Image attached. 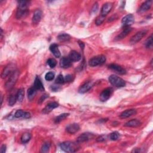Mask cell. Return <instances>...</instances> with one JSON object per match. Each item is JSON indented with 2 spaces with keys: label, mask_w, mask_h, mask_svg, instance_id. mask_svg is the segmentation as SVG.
Here are the masks:
<instances>
[{
  "label": "cell",
  "mask_w": 153,
  "mask_h": 153,
  "mask_svg": "<svg viewBox=\"0 0 153 153\" xmlns=\"http://www.w3.org/2000/svg\"><path fill=\"white\" fill-rule=\"evenodd\" d=\"M69 115H70V114H68V113H64V114L59 115V116L56 117V118L55 119V123H56V124L57 123H59L60 122H61L62 120L65 119L69 116Z\"/></svg>",
  "instance_id": "cell-30"
},
{
  "label": "cell",
  "mask_w": 153,
  "mask_h": 153,
  "mask_svg": "<svg viewBox=\"0 0 153 153\" xmlns=\"http://www.w3.org/2000/svg\"><path fill=\"white\" fill-rule=\"evenodd\" d=\"M79 130H80V126L76 123L70 124L68 125L66 127V132L70 134H74L77 132Z\"/></svg>",
  "instance_id": "cell-12"
},
{
  "label": "cell",
  "mask_w": 153,
  "mask_h": 153,
  "mask_svg": "<svg viewBox=\"0 0 153 153\" xmlns=\"http://www.w3.org/2000/svg\"><path fill=\"white\" fill-rule=\"evenodd\" d=\"M152 3V1H151V0H150V1H147L145 3H144L140 7V8L139 9L138 13L141 14V13L147 12L151 8Z\"/></svg>",
  "instance_id": "cell-17"
},
{
  "label": "cell",
  "mask_w": 153,
  "mask_h": 153,
  "mask_svg": "<svg viewBox=\"0 0 153 153\" xmlns=\"http://www.w3.org/2000/svg\"><path fill=\"white\" fill-rule=\"evenodd\" d=\"M30 1H18V8L16 12V18L19 19L25 17L28 14L29 10L28 7Z\"/></svg>",
  "instance_id": "cell-1"
},
{
  "label": "cell",
  "mask_w": 153,
  "mask_h": 153,
  "mask_svg": "<svg viewBox=\"0 0 153 153\" xmlns=\"http://www.w3.org/2000/svg\"><path fill=\"white\" fill-rule=\"evenodd\" d=\"M30 138H31V135L29 133H25L22 135L20 139L22 143L26 144L30 141Z\"/></svg>",
  "instance_id": "cell-28"
},
{
  "label": "cell",
  "mask_w": 153,
  "mask_h": 153,
  "mask_svg": "<svg viewBox=\"0 0 153 153\" xmlns=\"http://www.w3.org/2000/svg\"><path fill=\"white\" fill-rule=\"evenodd\" d=\"M79 44L80 45V47H81V49H83L84 48H85V43H84L83 42L81 41H79Z\"/></svg>",
  "instance_id": "cell-45"
},
{
  "label": "cell",
  "mask_w": 153,
  "mask_h": 153,
  "mask_svg": "<svg viewBox=\"0 0 153 153\" xmlns=\"http://www.w3.org/2000/svg\"><path fill=\"white\" fill-rule=\"evenodd\" d=\"M72 81V76L71 75H68L65 76V81L66 82H71Z\"/></svg>",
  "instance_id": "cell-39"
},
{
  "label": "cell",
  "mask_w": 153,
  "mask_h": 153,
  "mask_svg": "<svg viewBox=\"0 0 153 153\" xmlns=\"http://www.w3.org/2000/svg\"><path fill=\"white\" fill-rule=\"evenodd\" d=\"M42 18V12L40 9H37L34 13L32 17V24L37 25L39 23Z\"/></svg>",
  "instance_id": "cell-13"
},
{
  "label": "cell",
  "mask_w": 153,
  "mask_h": 153,
  "mask_svg": "<svg viewBox=\"0 0 153 153\" xmlns=\"http://www.w3.org/2000/svg\"><path fill=\"white\" fill-rule=\"evenodd\" d=\"M19 75V73L18 71H15L11 75H10L9 80H7L5 85V87L6 89L7 90L11 89L14 86L15 83H16V81L18 80Z\"/></svg>",
  "instance_id": "cell-4"
},
{
  "label": "cell",
  "mask_w": 153,
  "mask_h": 153,
  "mask_svg": "<svg viewBox=\"0 0 153 153\" xmlns=\"http://www.w3.org/2000/svg\"><path fill=\"white\" fill-rule=\"evenodd\" d=\"M110 139L112 140V141H116L118 139L119 137V134L118 132H114L112 133H111L110 134Z\"/></svg>",
  "instance_id": "cell-38"
},
{
  "label": "cell",
  "mask_w": 153,
  "mask_h": 153,
  "mask_svg": "<svg viewBox=\"0 0 153 153\" xmlns=\"http://www.w3.org/2000/svg\"><path fill=\"white\" fill-rule=\"evenodd\" d=\"M47 65L51 68H55L56 65V61L54 59H49L47 60Z\"/></svg>",
  "instance_id": "cell-37"
},
{
  "label": "cell",
  "mask_w": 153,
  "mask_h": 153,
  "mask_svg": "<svg viewBox=\"0 0 153 153\" xmlns=\"http://www.w3.org/2000/svg\"><path fill=\"white\" fill-rule=\"evenodd\" d=\"M34 87L38 90H40V91H44V88L43 86V83L41 81V80L38 77H36L35 80V82H34Z\"/></svg>",
  "instance_id": "cell-25"
},
{
  "label": "cell",
  "mask_w": 153,
  "mask_h": 153,
  "mask_svg": "<svg viewBox=\"0 0 153 153\" xmlns=\"http://www.w3.org/2000/svg\"><path fill=\"white\" fill-rule=\"evenodd\" d=\"M24 95H25V91L24 89H20L18 90V93L16 94L17 96V99L18 101L20 102H22L23 99L24 98Z\"/></svg>",
  "instance_id": "cell-29"
},
{
  "label": "cell",
  "mask_w": 153,
  "mask_h": 153,
  "mask_svg": "<svg viewBox=\"0 0 153 153\" xmlns=\"http://www.w3.org/2000/svg\"><path fill=\"white\" fill-rule=\"evenodd\" d=\"M15 118H29L30 117V114L28 112H26L22 110H18L14 114Z\"/></svg>",
  "instance_id": "cell-18"
},
{
  "label": "cell",
  "mask_w": 153,
  "mask_h": 153,
  "mask_svg": "<svg viewBox=\"0 0 153 153\" xmlns=\"http://www.w3.org/2000/svg\"><path fill=\"white\" fill-rule=\"evenodd\" d=\"M65 83V78L62 75H59L56 80V83L59 84V85H62V84Z\"/></svg>",
  "instance_id": "cell-36"
},
{
  "label": "cell",
  "mask_w": 153,
  "mask_h": 153,
  "mask_svg": "<svg viewBox=\"0 0 153 153\" xmlns=\"http://www.w3.org/2000/svg\"><path fill=\"white\" fill-rule=\"evenodd\" d=\"M68 58L70 59L72 62H78L81 59V56L79 53L73 50L70 52Z\"/></svg>",
  "instance_id": "cell-20"
},
{
  "label": "cell",
  "mask_w": 153,
  "mask_h": 153,
  "mask_svg": "<svg viewBox=\"0 0 153 153\" xmlns=\"http://www.w3.org/2000/svg\"><path fill=\"white\" fill-rule=\"evenodd\" d=\"M16 101H18L16 95H12L9 99V105L11 106H13L16 104Z\"/></svg>",
  "instance_id": "cell-31"
},
{
  "label": "cell",
  "mask_w": 153,
  "mask_h": 153,
  "mask_svg": "<svg viewBox=\"0 0 153 153\" xmlns=\"http://www.w3.org/2000/svg\"><path fill=\"white\" fill-rule=\"evenodd\" d=\"M141 121L137 119H133L127 121L126 123H125V126L126 127H136L141 126Z\"/></svg>",
  "instance_id": "cell-24"
},
{
  "label": "cell",
  "mask_w": 153,
  "mask_h": 153,
  "mask_svg": "<svg viewBox=\"0 0 153 153\" xmlns=\"http://www.w3.org/2000/svg\"><path fill=\"white\" fill-rule=\"evenodd\" d=\"M93 86V83L91 82H87V83H84L83 85H82L79 89V92L80 93H85L86 92H87V91L92 87Z\"/></svg>",
  "instance_id": "cell-14"
},
{
  "label": "cell",
  "mask_w": 153,
  "mask_h": 153,
  "mask_svg": "<svg viewBox=\"0 0 153 153\" xmlns=\"http://www.w3.org/2000/svg\"><path fill=\"white\" fill-rule=\"evenodd\" d=\"M60 148L61 150L66 152H74L79 150L77 145L70 141L61 143L60 144Z\"/></svg>",
  "instance_id": "cell-2"
},
{
  "label": "cell",
  "mask_w": 153,
  "mask_h": 153,
  "mask_svg": "<svg viewBox=\"0 0 153 153\" xmlns=\"http://www.w3.org/2000/svg\"><path fill=\"white\" fill-rule=\"evenodd\" d=\"M112 8V4L111 3H106L102 7L101 15L103 16H106L108 14Z\"/></svg>",
  "instance_id": "cell-16"
},
{
  "label": "cell",
  "mask_w": 153,
  "mask_h": 153,
  "mask_svg": "<svg viewBox=\"0 0 153 153\" xmlns=\"http://www.w3.org/2000/svg\"><path fill=\"white\" fill-rule=\"evenodd\" d=\"M109 81L112 86L116 87H123L126 86L125 81L116 75H110Z\"/></svg>",
  "instance_id": "cell-3"
},
{
  "label": "cell",
  "mask_w": 153,
  "mask_h": 153,
  "mask_svg": "<svg viewBox=\"0 0 153 153\" xmlns=\"http://www.w3.org/2000/svg\"><path fill=\"white\" fill-rule=\"evenodd\" d=\"M72 64V61L68 57H62L60 60V66L63 68H68L70 67Z\"/></svg>",
  "instance_id": "cell-11"
},
{
  "label": "cell",
  "mask_w": 153,
  "mask_h": 153,
  "mask_svg": "<svg viewBox=\"0 0 153 153\" xmlns=\"http://www.w3.org/2000/svg\"><path fill=\"white\" fill-rule=\"evenodd\" d=\"M51 89L52 91H57L60 89L59 86H51Z\"/></svg>",
  "instance_id": "cell-42"
},
{
  "label": "cell",
  "mask_w": 153,
  "mask_h": 153,
  "mask_svg": "<svg viewBox=\"0 0 153 153\" xmlns=\"http://www.w3.org/2000/svg\"><path fill=\"white\" fill-rule=\"evenodd\" d=\"M132 28L130 27H125V28L122 31L117 37H116V40H120L123 39L125 37H126L130 32L132 31Z\"/></svg>",
  "instance_id": "cell-22"
},
{
  "label": "cell",
  "mask_w": 153,
  "mask_h": 153,
  "mask_svg": "<svg viewBox=\"0 0 153 153\" xmlns=\"http://www.w3.org/2000/svg\"><path fill=\"white\" fill-rule=\"evenodd\" d=\"M1 153H5L6 151V145H2V147H1V150H0Z\"/></svg>",
  "instance_id": "cell-44"
},
{
  "label": "cell",
  "mask_w": 153,
  "mask_h": 153,
  "mask_svg": "<svg viewBox=\"0 0 153 153\" xmlns=\"http://www.w3.org/2000/svg\"><path fill=\"white\" fill-rule=\"evenodd\" d=\"M106 61V58L104 55H99L95 56L90 59L89 64L90 66H96L98 65H101L104 64Z\"/></svg>",
  "instance_id": "cell-5"
},
{
  "label": "cell",
  "mask_w": 153,
  "mask_h": 153,
  "mask_svg": "<svg viewBox=\"0 0 153 153\" xmlns=\"http://www.w3.org/2000/svg\"><path fill=\"white\" fill-rule=\"evenodd\" d=\"M146 34H147L146 30H141L139 32H137L135 35H134L131 38L130 42H131V43L132 44L137 43V42H139L145 35H146Z\"/></svg>",
  "instance_id": "cell-7"
},
{
  "label": "cell",
  "mask_w": 153,
  "mask_h": 153,
  "mask_svg": "<svg viewBox=\"0 0 153 153\" xmlns=\"http://www.w3.org/2000/svg\"><path fill=\"white\" fill-rule=\"evenodd\" d=\"M112 89L111 88H107L104 90L100 95V100L102 102H105L108 100L112 93Z\"/></svg>",
  "instance_id": "cell-9"
},
{
  "label": "cell",
  "mask_w": 153,
  "mask_h": 153,
  "mask_svg": "<svg viewBox=\"0 0 153 153\" xmlns=\"http://www.w3.org/2000/svg\"><path fill=\"white\" fill-rule=\"evenodd\" d=\"M47 97H49V95H47V94H45L44 95H42V96L40 99V100H39V102H38V103L41 104L45 100V99H46Z\"/></svg>",
  "instance_id": "cell-41"
},
{
  "label": "cell",
  "mask_w": 153,
  "mask_h": 153,
  "mask_svg": "<svg viewBox=\"0 0 153 153\" xmlns=\"http://www.w3.org/2000/svg\"><path fill=\"white\" fill-rule=\"evenodd\" d=\"M105 140V137H104V136H99L98 138L97 139V142H102Z\"/></svg>",
  "instance_id": "cell-43"
},
{
  "label": "cell",
  "mask_w": 153,
  "mask_h": 153,
  "mask_svg": "<svg viewBox=\"0 0 153 153\" xmlns=\"http://www.w3.org/2000/svg\"><path fill=\"white\" fill-rule=\"evenodd\" d=\"M152 35H151V36L147 40L146 42H145V46L148 49H152Z\"/></svg>",
  "instance_id": "cell-32"
},
{
  "label": "cell",
  "mask_w": 153,
  "mask_h": 153,
  "mask_svg": "<svg viewBox=\"0 0 153 153\" xmlns=\"http://www.w3.org/2000/svg\"><path fill=\"white\" fill-rule=\"evenodd\" d=\"M55 78V74L52 72H49L45 75V79L47 81H52Z\"/></svg>",
  "instance_id": "cell-34"
},
{
  "label": "cell",
  "mask_w": 153,
  "mask_h": 153,
  "mask_svg": "<svg viewBox=\"0 0 153 153\" xmlns=\"http://www.w3.org/2000/svg\"><path fill=\"white\" fill-rule=\"evenodd\" d=\"M58 106H59V104L57 102H50L47 105V106L45 107L44 110H43V112L44 114L49 113L53 110H54L55 108L58 107Z\"/></svg>",
  "instance_id": "cell-19"
},
{
  "label": "cell",
  "mask_w": 153,
  "mask_h": 153,
  "mask_svg": "<svg viewBox=\"0 0 153 153\" xmlns=\"http://www.w3.org/2000/svg\"><path fill=\"white\" fill-rule=\"evenodd\" d=\"M136 114V110L131 109V110H127L125 111H123L120 114V118H126L129 117H131L133 115H135Z\"/></svg>",
  "instance_id": "cell-21"
},
{
  "label": "cell",
  "mask_w": 153,
  "mask_h": 153,
  "mask_svg": "<svg viewBox=\"0 0 153 153\" xmlns=\"http://www.w3.org/2000/svg\"><path fill=\"white\" fill-rule=\"evenodd\" d=\"M109 68L111 70L120 75H124L126 73V70L123 68H122L121 66L117 64H111L110 65H109Z\"/></svg>",
  "instance_id": "cell-10"
},
{
  "label": "cell",
  "mask_w": 153,
  "mask_h": 153,
  "mask_svg": "<svg viewBox=\"0 0 153 153\" xmlns=\"http://www.w3.org/2000/svg\"><path fill=\"white\" fill-rule=\"evenodd\" d=\"M15 71V67L13 64H9L7 65L6 67L4 68V70L1 74V77L2 79H5L7 76L11 75Z\"/></svg>",
  "instance_id": "cell-6"
},
{
  "label": "cell",
  "mask_w": 153,
  "mask_h": 153,
  "mask_svg": "<svg viewBox=\"0 0 153 153\" xmlns=\"http://www.w3.org/2000/svg\"><path fill=\"white\" fill-rule=\"evenodd\" d=\"M50 50L51 52L53 53L56 58H60V52L58 48V45L56 44H53L50 45Z\"/></svg>",
  "instance_id": "cell-23"
},
{
  "label": "cell",
  "mask_w": 153,
  "mask_h": 153,
  "mask_svg": "<svg viewBox=\"0 0 153 153\" xmlns=\"http://www.w3.org/2000/svg\"><path fill=\"white\" fill-rule=\"evenodd\" d=\"M97 9H98V4L97 3H95L92 9H91V12L95 13L97 11Z\"/></svg>",
  "instance_id": "cell-40"
},
{
  "label": "cell",
  "mask_w": 153,
  "mask_h": 153,
  "mask_svg": "<svg viewBox=\"0 0 153 153\" xmlns=\"http://www.w3.org/2000/svg\"><path fill=\"white\" fill-rule=\"evenodd\" d=\"M105 17L102 16V15H101V16H99V17H97V18L96 19V20L95 21L96 25L97 26L101 25L104 22V21L105 20Z\"/></svg>",
  "instance_id": "cell-35"
},
{
  "label": "cell",
  "mask_w": 153,
  "mask_h": 153,
  "mask_svg": "<svg viewBox=\"0 0 153 153\" xmlns=\"http://www.w3.org/2000/svg\"><path fill=\"white\" fill-rule=\"evenodd\" d=\"M50 147V144L49 142L44 143L41 147V152H47L49 151Z\"/></svg>",
  "instance_id": "cell-33"
},
{
  "label": "cell",
  "mask_w": 153,
  "mask_h": 153,
  "mask_svg": "<svg viewBox=\"0 0 153 153\" xmlns=\"http://www.w3.org/2000/svg\"><path fill=\"white\" fill-rule=\"evenodd\" d=\"M92 137H93V134H91V133H83L78 137L76 142H77L78 143L85 142H86L90 140Z\"/></svg>",
  "instance_id": "cell-15"
},
{
  "label": "cell",
  "mask_w": 153,
  "mask_h": 153,
  "mask_svg": "<svg viewBox=\"0 0 153 153\" xmlns=\"http://www.w3.org/2000/svg\"><path fill=\"white\" fill-rule=\"evenodd\" d=\"M70 35L67 34H61L58 36V40L62 42L68 41L70 40Z\"/></svg>",
  "instance_id": "cell-27"
},
{
  "label": "cell",
  "mask_w": 153,
  "mask_h": 153,
  "mask_svg": "<svg viewBox=\"0 0 153 153\" xmlns=\"http://www.w3.org/2000/svg\"><path fill=\"white\" fill-rule=\"evenodd\" d=\"M37 92V89L34 87V86L30 87L28 90V97L29 100H32L34 97Z\"/></svg>",
  "instance_id": "cell-26"
},
{
  "label": "cell",
  "mask_w": 153,
  "mask_h": 153,
  "mask_svg": "<svg viewBox=\"0 0 153 153\" xmlns=\"http://www.w3.org/2000/svg\"><path fill=\"white\" fill-rule=\"evenodd\" d=\"M135 21V18L133 15L132 14H129L126 15L123 19H122L121 22L125 25V27H129L132 25Z\"/></svg>",
  "instance_id": "cell-8"
}]
</instances>
